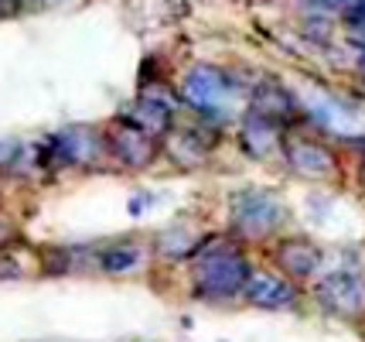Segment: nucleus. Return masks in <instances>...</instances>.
Masks as SVG:
<instances>
[{"label":"nucleus","instance_id":"1","mask_svg":"<svg viewBox=\"0 0 365 342\" xmlns=\"http://www.w3.org/2000/svg\"><path fill=\"white\" fill-rule=\"evenodd\" d=\"M250 277V263L236 246H212L195 263V288L202 298H236Z\"/></svg>","mask_w":365,"mask_h":342},{"label":"nucleus","instance_id":"2","mask_svg":"<svg viewBox=\"0 0 365 342\" xmlns=\"http://www.w3.org/2000/svg\"><path fill=\"white\" fill-rule=\"evenodd\" d=\"M232 206H236V209H232L236 226L242 229V233H270V229L284 219L280 202H277L273 196H267V192H256V188L239 192Z\"/></svg>","mask_w":365,"mask_h":342},{"label":"nucleus","instance_id":"3","mask_svg":"<svg viewBox=\"0 0 365 342\" xmlns=\"http://www.w3.org/2000/svg\"><path fill=\"white\" fill-rule=\"evenodd\" d=\"M185 99H188L191 106H198V110H212V106H219L229 99V79H225V72L219 69H191L188 76H185Z\"/></svg>","mask_w":365,"mask_h":342},{"label":"nucleus","instance_id":"4","mask_svg":"<svg viewBox=\"0 0 365 342\" xmlns=\"http://www.w3.org/2000/svg\"><path fill=\"white\" fill-rule=\"evenodd\" d=\"M321 301L331 311L341 315H359L365 308V281H359L355 274H331L321 281Z\"/></svg>","mask_w":365,"mask_h":342},{"label":"nucleus","instance_id":"5","mask_svg":"<svg viewBox=\"0 0 365 342\" xmlns=\"http://www.w3.org/2000/svg\"><path fill=\"white\" fill-rule=\"evenodd\" d=\"M242 294L253 305H259V308H284V305H290L297 298L294 284L284 281V277L270 274V271H250L246 284H242Z\"/></svg>","mask_w":365,"mask_h":342},{"label":"nucleus","instance_id":"6","mask_svg":"<svg viewBox=\"0 0 365 342\" xmlns=\"http://www.w3.org/2000/svg\"><path fill=\"white\" fill-rule=\"evenodd\" d=\"M110 147H113V154L127 164H147L154 158L150 137H147L140 127H133V124H116V127H110Z\"/></svg>","mask_w":365,"mask_h":342},{"label":"nucleus","instance_id":"7","mask_svg":"<svg viewBox=\"0 0 365 342\" xmlns=\"http://www.w3.org/2000/svg\"><path fill=\"white\" fill-rule=\"evenodd\" d=\"M277 263L290 271V274H314V267L321 263V253L314 243H307V240H284V243L277 246Z\"/></svg>","mask_w":365,"mask_h":342},{"label":"nucleus","instance_id":"8","mask_svg":"<svg viewBox=\"0 0 365 342\" xmlns=\"http://www.w3.org/2000/svg\"><path fill=\"white\" fill-rule=\"evenodd\" d=\"M287 151H290V161H294V168H297V171H304V175H328V171L334 168L331 154H328L321 144H314V141H294Z\"/></svg>","mask_w":365,"mask_h":342},{"label":"nucleus","instance_id":"9","mask_svg":"<svg viewBox=\"0 0 365 342\" xmlns=\"http://www.w3.org/2000/svg\"><path fill=\"white\" fill-rule=\"evenodd\" d=\"M143 253L137 243H113L103 250V267L110 271V274H127L133 267H140Z\"/></svg>","mask_w":365,"mask_h":342},{"label":"nucleus","instance_id":"10","mask_svg":"<svg viewBox=\"0 0 365 342\" xmlns=\"http://www.w3.org/2000/svg\"><path fill=\"white\" fill-rule=\"evenodd\" d=\"M242 141H246V147L253 151V154H263L267 151V144H273V120H253L246 131H242Z\"/></svg>","mask_w":365,"mask_h":342},{"label":"nucleus","instance_id":"11","mask_svg":"<svg viewBox=\"0 0 365 342\" xmlns=\"http://www.w3.org/2000/svg\"><path fill=\"white\" fill-rule=\"evenodd\" d=\"M304 4H311L314 11H345L355 0H304Z\"/></svg>","mask_w":365,"mask_h":342},{"label":"nucleus","instance_id":"12","mask_svg":"<svg viewBox=\"0 0 365 342\" xmlns=\"http://www.w3.org/2000/svg\"><path fill=\"white\" fill-rule=\"evenodd\" d=\"M17 154V144H11V141H0V164H11Z\"/></svg>","mask_w":365,"mask_h":342},{"label":"nucleus","instance_id":"13","mask_svg":"<svg viewBox=\"0 0 365 342\" xmlns=\"http://www.w3.org/2000/svg\"><path fill=\"white\" fill-rule=\"evenodd\" d=\"M7 233H11V229H7V223H0V246L7 243Z\"/></svg>","mask_w":365,"mask_h":342},{"label":"nucleus","instance_id":"14","mask_svg":"<svg viewBox=\"0 0 365 342\" xmlns=\"http://www.w3.org/2000/svg\"><path fill=\"white\" fill-rule=\"evenodd\" d=\"M359 66L365 69V45H362V55H359Z\"/></svg>","mask_w":365,"mask_h":342}]
</instances>
